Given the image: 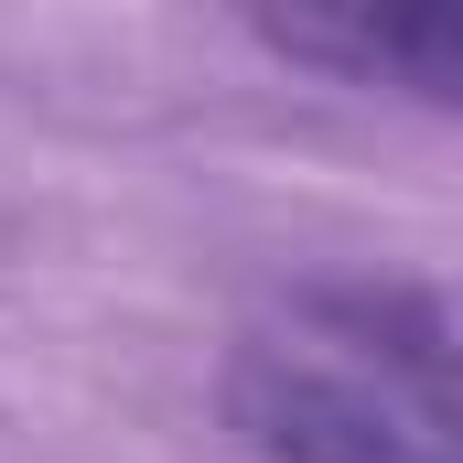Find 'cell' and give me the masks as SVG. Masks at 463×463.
I'll use <instances>...</instances> for the list:
<instances>
[{
  "label": "cell",
  "instance_id": "cell-1",
  "mask_svg": "<svg viewBox=\"0 0 463 463\" xmlns=\"http://www.w3.org/2000/svg\"><path fill=\"white\" fill-rule=\"evenodd\" d=\"M227 420L259 463H463V335L377 280H302L248 313Z\"/></svg>",
  "mask_w": 463,
  "mask_h": 463
},
{
  "label": "cell",
  "instance_id": "cell-2",
  "mask_svg": "<svg viewBox=\"0 0 463 463\" xmlns=\"http://www.w3.org/2000/svg\"><path fill=\"white\" fill-rule=\"evenodd\" d=\"M291 65H335L355 87H410L431 109H463V0H420V11H269L259 22Z\"/></svg>",
  "mask_w": 463,
  "mask_h": 463
}]
</instances>
